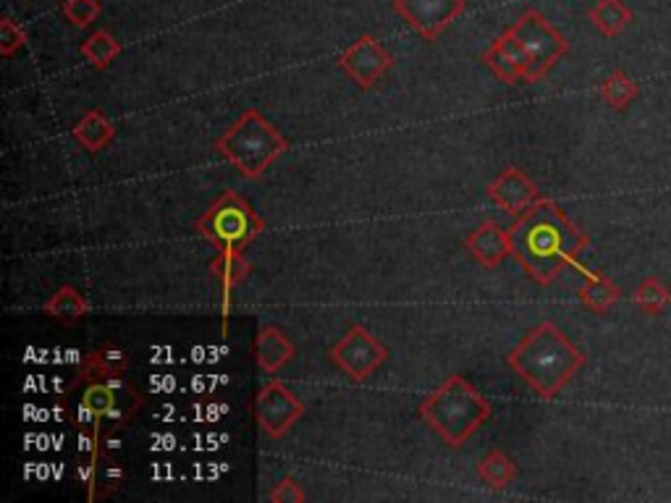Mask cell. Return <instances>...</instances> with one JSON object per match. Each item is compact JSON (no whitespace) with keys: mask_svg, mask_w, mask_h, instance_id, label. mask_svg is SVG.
Masks as SVG:
<instances>
[{"mask_svg":"<svg viewBox=\"0 0 671 503\" xmlns=\"http://www.w3.org/2000/svg\"><path fill=\"white\" fill-rule=\"evenodd\" d=\"M512 258L538 286H551L566 267H583L579 258L590 237L553 200H538L510 228Z\"/></svg>","mask_w":671,"mask_h":503,"instance_id":"6da1fadb","label":"cell"},{"mask_svg":"<svg viewBox=\"0 0 671 503\" xmlns=\"http://www.w3.org/2000/svg\"><path fill=\"white\" fill-rule=\"evenodd\" d=\"M588 357L566 338L562 328L546 320L527 331L519 344L506 355V364L546 402H553L575 381Z\"/></svg>","mask_w":671,"mask_h":503,"instance_id":"7a4b0ae2","label":"cell"},{"mask_svg":"<svg viewBox=\"0 0 671 503\" xmlns=\"http://www.w3.org/2000/svg\"><path fill=\"white\" fill-rule=\"evenodd\" d=\"M417 415L448 448H462L491 420L493 407L465 375H448L422 398Z\"/></svg>","mask_w":671,"mask_h":503,"instance_id":"3957f363","label":"cell"},{"mask_svg":"<svg viewBox=\"0 0 671 503\" xmlns=\"http://www.w3.org/2000/svg\"><path fill=\"white\" fill-rule=\"evenodd\" d=\"M286 149H289V140L257 108H247L215 140V153L229 160L247 181L263 179L273 163L284 158Z\"/></svg>","mask_w":671,"mask_h":503,"instance_id":"277c9868","label":"cell"},{"mask_svg":"<svg viewBox=\"0 0 671 503\" xmlns=\"http://www.w3.org/2000/svg\"><path fill=\"white\" fill-rule=\"evenodd\" d=\"M197 233L211 241L215 250H237L244 252L247 247L265 231V220L255 213V207L247 202L239 192H220V197L200 215Z\"/></svg>","mask_w":671,"mask_h":503,"instance_id":"5b68a950","label":"cell"},{"mask_svg":"<svg viewBox=\"0 0 671 503\" xmlns=\"http://www.w3.org/2000/svg\"><path fill=\"white\" fill-rule=\"evenodd\" d=\"M142 404L145 398L132 383L123 381V375H110L84 383L80 407L93 424V435L100 441L103 430L123 428L142 409Z\"/></svg>","mask_w":671,"mask_h":503,"instance_id":"8992f818","label":"cell"},{"mask_svg":"<svg viewBox=\"0 0 671 503\" xmlns=\"http://www.w3.org/2000/svg\"><path fill=\"white\" fill-rule=\"evenodd\" d=\"M510 32L525 45L527 53H530V84L549 76V71L556 67L564 56H570V40H566L562 32L553 27L538 9H527L525 14L512 24Z\"/></svg>","mask_w":671,"mask_h":503,"instance_id":"52a82bcc","label":"cell"},{"mask_svg":"<svg viewBox=\"0 0 671 503\" xmlns=\"http://www.w3.org/2000/svg\"><path fill=\"white\" fill-rule=\"evenodd\" d=\"M328 359L349 381L364 383L388 362V349L381 338H375L364 325L357 323L331 346Z\"/></svg>","mask_w":671,"mask_h":503,"instance_id":"ba28073f","label":"cell"},{"mask_svg":"<svg viewBox=\"0 0 671 503\" xmlns=\"http://www.w3.org/2000/svg\"><path fill=\"white\" fill-rule=\"evenodd\" d=\"M250 411L255 415L257 428L273 441H278L302 420L304 402L286 383L268 381L257 391L255 402L250 404Z\"/></svg>","mask_w":671,"mask_h":503,"instance_id":"9c48e42d","label":"cell"},{"mask_svg":"<svg viewBox=\"0 0 671 503\" xmlns=\"http://www.w3.org/2000/svg\"><path fill=\"white\" fill-rule=\"evenodd\" d=\"M336 67L349 76V82H355L362 93L373 89L383 76L394 69V56L383 48V43L373 35L357 37L355 43L347 45L338 56Z\"/></svg>","mask_w":671,"mask_h":503,"instance_id":"30bf717a","label":"cell"},{"mask_svg":"<svg viewBox=\"0 0 671 503\" xmlns=\"http://www.w3.org/2000/svg\"><path fill=\"white\" fill-rule=\"evenodd\" d=\"M465 0H394V11L415 35L433 43L465 14Z\"/></svg>","mask_w":671,"mask_h":503,"instance_id":"8fae6325","label":"cell"},{"mask_svg":"<svg viewBox=\"0 0 671 503\" xmlns=\"http://www.w3.org/2000/svg\"><path fill=\"white\" fill-rule=\"evenodd\" d=\"M488 197H491L504 213H512L514 218L530 211L540 197V189L536 187V181L527 176L523 168L517 166H506L496 179L488 184Z\"/></svg>","mask_w":671,"mask_h":503,"instance_id":"7c38bea8","label":"cell"},{"mask_svg":"<svg viewBox=\"0 0 671 503\" xmlns=\"http://www.w3.org/2000/svg\"><path fill=\"white\" fill-rule=\"evenodd\" d=\"M483 63L493 71V76L504 84H530V53H527L525 45L519 43L510 29L491 43V48L483 53Z\"/></svg>","mask_w":671,"mask_h":503,"instance_id":"4fadbf2b","label":"cell"},{"mask_svg":"<svg viewBox=\"0 0 671 503\" xmlns=\"http://www.w3.org/2000/svg\"><path fill=\"white\" fill-rule=\"evenodd\" d=\"M465 250L478 265L499 267L506 258H512V237L510 228H504L496 220H483L472 233L465 237Z\"/></svg>","mask_w":671,"mask_h":503,"instance_id":"5bb4252c","label":"cell"},{"mask_svg":"<svg viewBox=\"0 0 671 503\" xmlns=\"http://www.w3.org/2000/svg\"><path fill=\"white\" fill-rule=\"evenodd\" d=\"M80 477H82L84 488H87V501L95 503V501L110 499V495L121 488L127 472H123V467L119 462L110 459L108 454H103V446H97L89 451L87 459L82 462Z\"/></svg>","mask_w":671,"mask_h":503,"instance_id":"9a60e30c","label":"cell"},{"mask_svg":"<svg viewBox=\"0 0 671 503\" xmlns=\"http://www.w3.org/2000/svg\"><path fill=\"white\" fill-rule=\"evenodd\" d=\"M252 357H255L257 368L265 375H276L297 357V346L278 325L268 323L257 331L255 344H252Z\"/></svg>","mask_w":671,"mask_h":503,"instance_id":"2e32d148","label":"cell"},{"mask_svg":"<svg viewBox=\"0 0 671 503\" xmlns=\"http://www.w3.org/2000/svg\"><path fill=\"white\" fill-rule=\"evenodd\" d=\"M211 273L220 284V297H224V331H226V320H229V310H231V291L237 289L239 284H244L247 276H252V263L244 258V252L215 250L211 260Z\"/></svg>","mask_w":671,"mask_h":503,"instance_id":"e0dca14e","label":"cell"},{"mask_svg":"<svg viewBox=\"0 0 671 503\" xmlns=\"http://www.w3.org/2000/svg\"><path fill=\"white\" fill-rule=\"evenodd\" d=\"M129 370V355L119 346H100V349L87 351V355L82 357L80 370H76L74 381H71V388H80V385L89 383V381H100V378H110V375H123V372Z\"/></svg>","mask_w":671,"mask_h":503,"instance_id":"ac0fdd59","label":"cell"},{"mask_svg":"<svg viewBox=\"0 0 671 503\" xmlns=\"http://www.w3.org/2000/svg\"><path fill=\"white\" fill-rule=\"evenodd\" d=\"M71 136H74V142L82 149H87V153L97 155V153H103V149H108L110 145H113L116 123L110 121L100 108H93L74 123V129H71Z\"/></svg>","mask_w":671,"mask_h":503,"instance_id":"d6986e66","label":"cell"},{"mask_svg":"<svg viewBox=\"0 0 671 503\" xmlns=\"http://www.w3.org/2000/svg\"><path fill=\"white\" fill-rule=\"evenodd\" d=\"M579 271L585 273V284L577 289L579 304H583L585 310L596 312V315H606V312L622 299V291H619V286L606 276V273H592L585 271V267H579Z\"/></svg>","mask_w":671,"mask_h":503,"instance_id":"ffe728a7","label":"cell"},{"mask_svg":"<svg viewBox=\"0 0 671 503\" xmlns=\"http://www.w3.org/2000/svg\"><path fill=\"white\" fill-rule=\"evenodd\" d=\"M43 312L48 318H53L56 323L67 325V328H71V325L80 323L82 318H87L89 312V299L84 297V294L76 289V286H61V289L53 291L48 297V302L43 304Z\"/></svg>","mask_w":671,"mask_h":503,"instance_id":"44dd1931","label":"cell"},{"mask_svg":"<svg viewBox=\"0 0 671 503\" xmlns=\"http://www.w3.org/2000/svg\"><path fill=\"white\" fill-rule=\"evenodd\" d=\"M632 11L624 0H596L588 11V22L603 37H619L632 24Z\"/></svg>","mask_w":671,"mask_h":503,"instance_id":"7402d4cb","label":"cell"},{"mask_svg":"<svg viewBox=\"0 0 671 503\" xmlns=\"http://www.w3.org/2000/svg\"><path fill=\"white\" fill-rule=\"evenodd\" d=\"M517 475H519L517 464H514L512 456L501 448H491L478 464V477L491 490H506L514 480H517Z\"/></svg>","mask_w":671,"mask_h":503,"instance_id":"603a6c76","label":"cell"},{"mask_svg":"<svg viewBox=\"0 0 671 503\" xmlns=\"http://www.w3.org/2000/svg\"><path fill=\"white\" fill-rule=\"evenodd\" d=\"M637 93H640V87H637V82L632 80L624 69L611 71V74L601 82V87H598V95H601V100L611 110H627L632 106V100L637 97Z\"/></svg>","mask_w":671,"mask_h":503,"instance_id":"cb8c5ba5","label":"cell"},{"mask_svg":"<svg viewBox=\"0 0 671 503\" xmlns=\"http://www.w3.org/2000/svg\"><path fill=\"white\" fill-rule=\"evenodd\" d=\"M80 53H82L84 61L89 63V67L97 69V71H103V69H108L110 63H113L116 58L123 53V45L116 40V37L110 35V32L97 29V32H93V35L87 37V40L82 43Z\"/></svg>","mask_w":671,"mask_h":503,"instance_id":"d4e9b609","label":"cell"},{"mask_svg":"<svg viewBox=\"0 0 671 503\" xmlns=\"http://www.w3.org/2000/svg\"><path fill=\"white\" fill-rule=\"evenodd\" d=\"M632 302H635L637 310L645 312V315L656 318L671 304V291L661 284V280L648 276L637 284L635 291H632Z\"/></svg>","mask_w":671,"mask_h":503,"instance_id":"484cf974","label":"cell"},{"mask_svg":"<svg viewBox=\"0 0 671 503\" xmlns=\"http://www.w3.org/2000/svg\"><path fill=\"white\" fill-rule=\"evenodd\" d=\"M61 14L71 27L84 29L89 27V24H95L97 19L103 14V3L100 0H67V3L61 5Z\"/></svg>","mask_w":671,"mask_h":503,"instance_id":"4316f807","label":"cell"},{"mask_svg":"<svg viewBox=\"0 0 671 503\" xmlns=\"http://www.w3.org/2000/svg\"><path fill=\"white\" fill-rule=\"evenodd\" d=\"M24 48H27V32H24V27L14 16L5 14L0 19V56L14 58L16 53H22Z\"/></svg>","mask_w":671,"mask_h":503,"instance_id":"83f0119b","label":"cell"},{"mask_svg":"<svg viewBox=\"0 0 671 503\" xmlns=\"http://www.w3.org/2000/svg\"><path fill=\"white\" fill-rule=\"evenodd\" d=\"M268 501H273V503H304V501H308V493H304L302 486H299L295 477L286 475V477H281V480H278V486L271 490Z\"/></svg>","mask_w":671,"mask_h":503,"instance_id":"f1b7e54d","label":"cell"}]
</instances>
